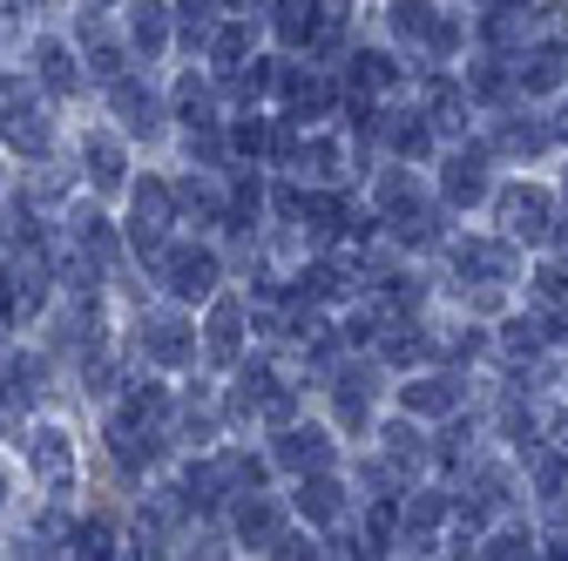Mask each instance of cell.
Returning <instances> with one entry per match:
<instances>
[{"label":"cell","instance_id":"16","mask_svg":"<svg viewBox=\"0 0 568 561\" xmlns=\"http://www.w3.org/2000/svg\"><path fill=\"white\" fill-rule=\"evenodd\" d=\"M467 102H508L515 95V68L501 54H487V61H467V75H460Z\"/></svg>","mask_w":568,"mask_h":561},{"label":"cell","instance_id":"4","mask_svg":"<svg viewBox=\"0 0 568 561\" xmlns=\"http://www.w3.org/2000/svg\"><path fill=\"white\" fill-rule=\"evenodd\" d=\"M142 359H150V366H190V359H196L190 325H183V318H170V312L142 318Z\"/></svg>","mask_w":568,"mask_h":561},{"label":"cell","instance_id":"5","mask_svg":"<svg viewBox=\"0 0 568 561\" xmlns=\"http://www.w3.org/2000/svg\"><path fill=\"white\" fill-rule=\"evenodd\" d=\"M28 467L48 487H68V473H75V447H68V434L61 427H28Z\"/></svg>","mask_w":568,"mask_h":561},{"label":"cell","instance_id":"18","mask_svg":"<svg viewBox=\"0 0 568 561\" xmlns=\"http://www.w3.org/2000/svg\"><path fill=\"white\" fill-rule=\"evenodd\" d=\"M379 135H386V150L406 163V156H434V122L426 115H379Z\"/></svg>","mask_w":568,"mask_h":561},{"label":"cell","instance_id":"23","mask_svg":"<svg viewBox=\"0 0 568 561\" xmlns=\"http://www.w3.org/2000/svg\"><path fill=\"white\" fill-rule=\"evenodd\" d=\"M170 196H176L183 210H196L203 224H224V190L210 183V176H183V183H170Z\"/></svg>","mask_w":568,"mask_h":561},{"label":"cell","instance_id":"10","mask_svg":"<svg viewBox=\"0 0 568 561\" xmlns=\"http://www.w3.org/2000/svg\"><path fill=\"white\" fill-rule=\"evenodd\" d=\"M34 82L48 89V95H75L82 89V68H75V54H68V41H34Z\"/></svg>","mask_w":568,"mask_h":561},{"label":"cell","instance_id":"28","mask_svg":"<svg viewBox=\"0 0 568 561\" xmlns=\"http://www.w3.org/2000/svg\"><path fill=\"white\" fill-rule=\"evenodd\" d=\"M386 453H393V460H426V434L413 427V412L386 427Z\"/></svg>","mask_w":568,"mask_h":561},{"label":"cell","instance_id":"26","mask_svg":"<svg viewBox=\"0 0 568 561\" xmlns=\"http://www.w3.org/2000/svg\"><path fill=\"white\" fill-rule=\"evenodd\" d=\"M176 115H183V129H196V122H217V102H210V82L183 75V82H176Z\"/></svg>","mask_w":568,"mask_h":561},{"label":"cell","instance_id":"30","mask_svg":"<svg viewBox=\"0 0 568 561\" xmlns=\"http://www.w3.org/2000/svg\"><path fill=\"white\" fill-rule=\"evenodd\" d=\"M440 521H447V501H440V494H419V501H406V534H413V528H419V534H434Z\"/></svg>","mask_w":568,"mask_h":561},{"label":"cell","instance_id":"24","mask_svg":"<svg viewBox=\"0 0 568 561\" xmlns=\"http://www.w3.org/2000/svg\"><path fill=\"white\" fill-rule=\"evenodd\" d=\"M292 163H298V170H312V183H338V176H345V170H338V163H345V150L332 143V135H312V143H298V156H292Z\"/></svg>","mask_w":568,"mask_h":561},{"label":"cell","instance_id":"36","mask_svg":"<svg viewBox=\"0 0 568 561\" xmlns=\"http://www.w3.org/2000/svg\"><path fill=\"white\" fill-rule=\"evenodd\" d=\"M535 292L561 305V298H568V264H541V271H535Z\"/></svg>","mask_w":568,"mask_h":561},{"label":"cell","instance_id":"33","mask_svg":"<svg viewBox=\"0 0 568 561\" xmlns=\"http://www.w3.org/2000/svg\"><path fill=\"white\" fill-rule=\"evenodd\" d=\"M535 487H541V501H561V487H568V460H561V453H548V460L535 467Z\"/></svg>","mask_w":568,"mask_h":561},{"label":"cell","instance_id":"19","mask_svg":"<svg viewBox=\"0 0 568 561\" xmlns=\"http://www.w3.org/2000/svg\"><path fill=\"white\" fill-rule=\"evenodd\" d=\"M82 163H89L95 190H122V183H129V156H122L115 135H89V143H82Z\"/></svg>","mask_w":568,"mask_h":561},{"label":"cell","instance_id":"42","mask_svg":"<svg viewBox=\"0 0 568 561\" xmlns=\"http://www.w3.org/2000/svg\"><path fill=\"white\" fill-rule=\"evenodd\" d=\"M561 190H568V183H561Z\"/></svg>","mask_w":568,"mask_h":561},{"label":"cell","instance_id":"38","mask_svg":"<svg viewBox=\"0 0 568 561\" xmlns=\"http://www.w3.org/2000/svg\"><path fill=\"white\" fill-rule=\"evenodd\" d=\"M28 8V0H0V14H21Z\"/></svg>","mask_w":568,"mask_h":561},{"label":"cell","instance_id":"8","mask_svg":"<svg viewBox=\"0 0 568 561\" xmlns=\"http://www.w3.org/2000/svg\"><path fill=\"white\" fill-rule=\"evenodd\" d=\"M487 170H494L487 150H454V156H447V176H440L447 203H454V210H460V203H480V196H487Z\"/></svg>","mask_w":568,"mask_h":561},{"label":"cell","instance_id":"7","mask_svg":"<svg viewBox=\"0 0 568 561\" xmlns=\"http://www.w3.org/2000/svg\"><path fill=\"white\" fill-rule=\"evenodd\" d=\"M271 460L292 467V473H318V467H332V440L318 427H284L277 447H271Z\"/></svg>","mask_w":568,"mask_h":561},{"label":"cell","instance_id":"34","mask_svg":"<svg viewBox=\"0 0 568 561\" xmlns=\"http://www.w3.org/2000/svg\"><path fill=\"white\" fill-rule=\"evenodd\" d=\"M480 554H535V534L528 528H501V534H487Z\"/></svg>","mask_w":568,"mask_h":561},{"label":"cell","instance_id":"6","mask_svg":"<svg viewBox=\"0 0 568 561\" xmlns=\"http://www.w3.org/2000/svg\"><path fill=\"white\" fill-rule=\"evenodd\" d=\"M109 102H115V115H122L129 135H156V129H163V102L142 89V82H129V75L109 82Z\"/></svg>","mask_w":568,"mask_h":561},{"label":"cell","instance_id":"41","mask_svg":"<svg viewBox=\"0 0 568 561\" xmlns=\"http://www.w3.org/2000/svg\"><path fill=\"white\" fill-rule=\"evenodd\" d=\"M0 501H8V480H0Z\"/></svg>","mask_w":568,"mask_h":561},{"label":"cell","instance_id":"21","mask_svg":"<svg viewBox=\"0 0 568 561\" xmlns=\"http://www.w3.org/2000/svg\"><path fill=\"white\" fill-rule=\"evenodd\" d=\"M399 82V68L386 48H352V89H366V95H386Z\"/></svg>","mask_w":568,"mask_h":561},{"label":"cell","instance_id":"29","mask_svg":"<svg viewBox=\"0 0 568 561\" xmlns=\"http://www.w3.org/2000/svg\"><path fill=\"white\" fill-rule=\"evenodd\" d=\"M109 541H115V534H109V521H82V528H68V554H115Z\"/></svg>","mask_w":568,"mask_h":561},{"label":"cell","instance_id":"1","mask_svg":"<svg viewBox=\"0 0 568 561\" xmlns=\"http://www.w3.org/2000/svg\"><path fill=\"white\" fill-rule=\"evenodd\" d=\"M156 271H163L170 298H217V277H224L217 251H203V244H163Z\"/></svg>","mask_w":568,"mask_h":561},{"label":"cell","instance_id":"14","mask_svg":"<svg viewBox=\"0 0 568 561\" xmlns=\"http://www.w3.org/2000/svg\"><path fill=\"white\" fill-rule=\"evenodd\" d=\"M298 514H305V521H318V528H332V521L345 514V487H338L325 467L298 480Z\"/></svg>","mask_w":568,"mask_h":561},{"label":"cell","instance_id":"22","mask_svg":"<svg viewBox=\"0 0 568 561\" xmlns=\"http://www.w3.org/2000/svg\"><path fill=\"white\" fill-rule=\"evenodd\" d=\"M237 534H244L251 548H264V554H271V541L284 534V521H277V508H271L264 494H251V501H237Z\"/></svg>","mask_w":568,"mask_h":561},{"label":"cell","instance_id":"35","mask_svg":"<svg viewBox=\"0 0 568 561\" xmlns=\"http://www.w3.org/2000/svg\"><path fill=\"white\" fill-rule=\"evenodd\" d=\"M122 61H129V54H122L115 41H95V48H89V68H95L102 82H115V75H122Z\"/></svg>","mask_w":568,"mask_h":561},{"label":"cell","instance_id":"39","mask_svg":"<svg viewBox=\"0 0 568 561\" xmlns=\"http://www.w3.org/2000/svg\"><path fill=\"white\" fill-rule=\"evenodd\" d=\"M555 338H561V345H568V312H561V318H555Z\"/></svg>","mask_w":568,"mask_h":561},{"label":"cell","instance_id":"17","mask_svg":"<svg viewBox=\"0 0 568 561\" xmlns=\"http://www.w3.org/2000/svg\"><path fill=\"white\" fill-rule=\"evenodd\" d=\"M129 48H135L142 61H156V54L170 48V8H163V0H142V8L129 14Z\"/></svg>","mask_w":568,"mask_h":561},{"label":"cell","instance_id":"25","mask_svg":"<svg viewBox=\"0 0 568 561\" xmlns=\"http://www.w3.org/2000/svg\"><path fill=\"white\" fill-rule=\"evenodd\" d=\"M203 48H210V61H217V68H237V61L251 54V28H244V21H224V28H210Z\"/></svg>","mask_w":568,"mask_h":561},{"label":"cell","instance_id":"37","mask_svg":"<svg viewBox=\"0 0 568 561\" xmlns=\"http://www.w3.org/2000/svg\"><path fill=\"white\" fill-rule=\"evenodd\" d=\"M548 129H555V135H561V143H568V102H561V115H555Z\"/></svg>","mask_w":568,"mask_h":561},{"label":"cell","instance_id":"3","mask_svg":"<svg viewBox=\"0 0 568 561\" xmlns=\"http://www.w3.org/2000/svg\"><path fill=\"white\" fill-rule=\"evenodd\" d=\"M454 264L474 277V285H508V277L521 271L515 237H454Z\"/></svg>","mask_w":568,"mask_h":561},{"label":"cell","instance_id":"9","mask_svg":"<svg viewBox=\"0 0 568 561\" xmlns=\"http://www.w3.org/2000/svg\"><path fill=\"white\" fill-rule=\"evenodd\" d=\"M325 21H332V8H318V0H277V8H271V28H277V41H284V48L318 41V34H325Z\"/></svg>","mask_w":568,"mask_h":561},{"label":"cell","instance_id":"2","mask_svg":"<svg viewBox=\"0 0 568 561\" xmlns=\"http://www.w3.org/2000/svg\"><path fill=\"white\" fill-rule=\"evenodd\" d=\"M494 217H501V237H521V244H548V224L555 210L535 183H508L501 196H494Z\"/></svg>","mask_w":568,"mask_h":561},{"label":"cell","instance_id":"13","mask_svg":"<svg viewBox=\"0 0 568 561\" xmlns=\"http://www.w3.org/2000/svg\"><path fill=\"white\" fill-rule=\"evenodd\" d=\"M548 143H555V129L535 122V115H501V122H494V150H501V156H541Z\"/></svg>","mask_w":568,"mask_h":561},{"label":"cell","instance_id":"40","mask_svg":"<svg viewBox=\"0 0 568 561\" xmlns=\"http://www.w3.org/2000/svg\"><path fill=\"white\" fill-rule=\"evenodd\" d=\"M555 434H561V447H568V419H561V427H555Z\"/></svg>","mask_w":568,"mask_h":561},{"label":"cell","instance_id":"31","mask_svg":"<svg viewBox=\"0 0 568 561\" xmlns=\"http://www.w3.org/2000/svg\"><path fill=\"white\" fill-rule=\"evenodd\" d=\"M535 34L555 41V48H568V8H561V0H541V8H535Z\"/></svg>","mask_w":568,"mask_h":561},{"label":"cell","instance_id":"32","mask_svg":"<svg viewBox=\"0 0 568 561\" xmlns=\"http://www.w3.org/2000/svg\"><path fill=\"white\" fill-rule=\"evenodd\" d=\"M501 332H508V338H501L508 353H521V359H535V353H541V325H535V318H508Z\"/></svg>","mask_w":568,"mask_h":561},{"label":"cell","instance_id":"12","mask_svg":"<svg viewBox=\"0 0 568 561\" xmlns=\"http://www.w3.org/2000/svg\"><path fill=\"white\" fill-rule=\"evenodd\" d=\"M210 359H217V366H237V353H244V305L237 298H217V305H210Z\"/></svg>","mask_w":568,"mask_h":561},{"label":"cell","instance_id":"11","mask_svg":"<svg viewBox=\"0 0 568 561\" xmlns=\"http://www.w3.org/2000/svg\"><path fill=\"white\" fill-rule=\"evenodd\" d=\"M0 135H8V143L21 150V156H48L54 150V122L41 115V109H0Z\"/></svg>","mask_w":568,"mask_h":561},{"label":"cell","instance_id":"27","mask_svg":"<svg viewBox=\"0 0 568 561\" xmlns=\"http://www.w3.org/2000/svg\"><path fill=\"white\" fill-rule=\"evenodd\" d=\"M224 143H231L237 156H271V122H264V115H244V122H231Z\"/></svg>","mask_w":568,"mask_h":561},{"label":"cell","instance_id":"15","mask_svg":"<svg viewBox=\"0 0 568 561\" xmlns=\"http://www.w3.org/2000/svg\"><path fill=\"white\" fill-rule=\"evenodd\" d=\"M399 406H406L413 419H447V412L460 406V386H454L447 373H434V379H413V386L399 392Z\"/></svg>","mask_w":568,"mask_h":561},{"label":"cell","instance_id":"20","mask_svg":"<svg viewBox=\"0 0 568 561\" xmlns=\"http://www.w3.org/2000/svg\"><path fill=\"white\" fill-rule=\"evenodd\" d=\"M561 82H568V54H561V48L528 54V68L515 61V89H521V95H548V89H561Z\"/></svg>","mask_w":568,"mask_h":561}]
</instances>
